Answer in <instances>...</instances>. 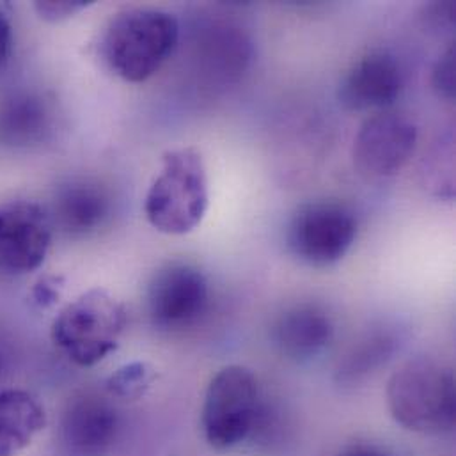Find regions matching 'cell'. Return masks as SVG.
<instances>
[{
	"mask_svg": "<svg viewBox=\"0 0 456 456\" xmlns=\"http://www.w3.org/2000/svg\"><path fill=\"white\" fill-rule=\"evenodd\" d=\"M265 403L252 370L229 364L208 384L201 425L207 443L228 452L248 439L265 423Z\"/></svg>",
	"mask_w": 456,
	"mask_h": 456,
	"instance_id": "cell-5",
	"label": "cell"
},
{
	"mask_svg": "<svg viewBox=\"0 0 456 456\" xmlns=\"http://www.w3.org/2000/svg\"><path fill=\"white\" fill-rule=\"evenodd\" d=\"M403 89V71L389 52L375 50L361 57L345 75L338 98L348 110H387Z\"/></svg>",
	"mask_w": 456,
	"mask_h": 456,
	"instance_id": "cell-11",
	"label": "cell"
},
{
	"mask_svg": "<svg viewBox=\"0 0 456 456\" xmlns=\"http://www.w3.org/2000/svg\"><path fill=\"white\" fill-rule=\"evenodd\" d=\"M272 339L286 359L307 362L318 357L332 343L334 322L318 304H297L288 307L275 320Z\"/></svg>",
	"mask_w": 456,
	"mask_h": 456,
	"instance_id": "cell-12",
	"label": "cell"
},
{
	"mask_svg": "<svg viewBox=\"0 0 456 456\" xmlns=\"http://www.w3.org/2000/svg\"><path fill=\"white\" fill-rule=\"evenodd\" d=\"M425 20L434 28H452L455 23V4L453 2H443V4H432L425 11Z\"/></svg>",
	"mask_w": 456,
	"mask_h": 456,
	"instance_id": "cell-21",
	"label": "cell"
},
{
	"mask_svg": "<svg viewBox=\"0 0 456 456\" xmlns=\"http://www.w3.org/2000/svg\"><path fill=\"white\" fill-rule=\"evenodd\" d=\"M398 339L389 329L366 332L339 361L336 379L343 386H355L382 368L396 352Z\"/></svg>",
	"mask_w": 456,
	"mask_h": 456,
	"instance_id": "cell-15",
	"label": "cell"
},
{
	"mask_svg": "<svg viewBox=\"0 0 456 456\" xmlns=\"http://www.w3.org/2000/svg\"><path fill=\"white\" fill-rule=\"evenodd\" d=\"M48 123L45 103L34 96H14L0 110V137L11 144H27L41 137Z\"/></svg>",
	"mask_w": 456,
	"mask_h": 456,
	"instance_id": "cell-16",
	"label": "cell"
},
{
	"mask_svg": "<svg viewBox=\"0 0 456 456\" xmlns=\"http://www.w3.org/2000/svg\"><path fill=\"white\" fill-rule=\"evenodd\" d=\"M357 238V217L343 203L313 201L298 207L286 226L288 250L302 263L327 268L339 263Z\"/></svg>",
	"mask_w": 456,
	"mask_h": 456,
	"instance_id": "cell-6",
	"label": "cell"
},
{
	"mask_svg": "<svg viewBox=\"0 0 456 456\" xmlns=\"http://www.w3.org/2000/svg\"><path fill=\"white\" fill-rule=\"evenodd\" d=\"M119 428V412L107 398L82 393L68 402L59 436L68 456H107L118 441Z\"/></svg>",
	"mask_w": 456,
	"mask_h": 456,
	"instance_id": "cell-10",
	"label": "cell"
},
{
	"mask_svg": "<svg viewBox=\"0 0 456 456\" xmlns=\"http://www.w3.org/2000/svg\"><path fill=\"white\" fill-rule=\"evenodd\" d=\"M159 373L157 370L148 362H130L121 368H118L105 384L107 393L112 398L123 400V402H137L153 387L157 382Z\"/></svg>",
	"mask_w": 456,
	"mask_h": 456,
	"instance_id": "cell-17",
	"label": "cell"
},
{
	"mask_svg": "<svg viewBox=\"0 0 456 456\" xmlns=\"http://www.w3.org/2000/svg\"><path fill=\"white\" fill-rule=\"evenodd\" d=\"M112 212L110 194L89 180H73L59 187L48 210L53 228L69 236H87L102 228Z\"/></svg>",
	"mask_w": 456,
	"mask_h": 456,
	"instance_id": "cell-13",
	"label": "cell"
},
{
	"mask_svg": "<svg viewBox=\"0 0 456 456\" xmlns=\"http://www.w3.org/2000/svg\"><path fill=\"white\" fill-rule=\"evenodd\" d=\"M4 370H5V352H4V348L0 346V379H2V375H4Z\"/></svg>",
	"mask_w": 456,
	"mask_h": 456,
	"instance_id": "cell-24",
	"label": "cell"
},
{
	"mask_svg": "<svg viewBox=\"0 0 456 456\" xmlns=\"http://www.w3.org/2000/svg\"><path fill=\"white\" fill-rule=\"evenodd\" d=\"M336 456H393L386 448L371 441H354L345 444Z\"/></svg>",
	"mask_w": 456,
	"mask_h": 456,
	"instance_id": "cell-22",
	"label": "cell"
},
{
	"mask_svg": "<svg viewBox=\"0 0 456 456\" xmlns=\"http://www.w3.org/2000/svg\"><path fill=\"white\" fill-rule=\"evenodd\" d=\"M210 302L205 273L189 263L164 265L151 277L146 307L151 322L164 330H183L200 322Z\"/></svg>",
	"mask_w": 456,
	"mask_h": 456,
	"instance_id": "cell-8",
	"label": "cell"
},
{
	"mask_svg": "<svg viewBox=\"0 0 456 456\" xmlns=\"http://www.w3.org/2000/svg\"><path fill=\"white\" fill-rule=\"evenodd\" d=\"M208 205L210 189L203 155L196 148L166 151L160 173L144 200L148 223L164 234H189L203 223Z\"/></svg>",
	"mask_w": 456,
	"mask_h": 456,
	"instance_id": "cell-2",
	"label": "cell"
},
{
	"mask_svg": "<svg viewBox=\"0 0 456 456\" xmlns=\"http://www.w3.org/2000/svg\"><path fill=\"white\" fill-rule=\"evenodd\" d=\"M387 407L403 428L441 436L455 427V375L432 359L405 362L387 382Z\"/></svg>",
	"mask_w": 456,
	"mask_h": 456,
	"instance_id": "cell-3",
	"label": "cell"
},
{
	"mask_svg": "<svg viewBox=\"0 0 456 456\" xmlns=\"http://www.w3.org/2000/svg\"><path fill=\"white\" fill-rule=\"evenodd\" d=\"M12 25L9 16L0 9V69L7 64L11 53H12Z\"/></svg>",
	"mask_w": 456,
	"mask_h": 456,
	"instance_id": "cell-23",
	"label": "cell"
},
{
	"mask_svg": "<svg viewBox=\"0 0 456 456\" xmlns=\"http://www.w3.org/2000/svg\"><path fill=\"white\" fill-rule=\"evenodd\" d=\"M46 427V412L41 402L21 389L0 391V456H14Z\"/></svg>",
	"mask_w": 456,
	"mask_h": 456,
	"instance_id": "cell-14",
	"label": "cell"
},
{
	"mask_svg": "<svg viewBox=\"0 0 456 456\" xmlns=\"http://www.w3.org/2000/svg\"><path fill=\"white\" fill-rule=\"evenodd\" d=\"M419 132L416 123L400 112L382 110L368 118L354 141L352 159L357 173L370 180H389L412 159Z\"/></svg>",
	"mask_w": 456,
	"mask_h": 456,
	"instance_id": "cell-7",
	"label": "cell"
},
{
	"mask_svg": "<svg viewBox=\"0 0 456 456\" xmlns=\"http://www.w3.org/2000/svg\"><path fill=\"white\" fill-rule=\"evenodd\" d=\"M455 80V46H450L443 53V57H439L432 71V86L443 100L453 102L456 91Z\"/></svg>",
	"mask_w": 456,
	"mask_h": 456,
	"instance_id": "cell-18",
	"label": "cell"
},
{
	"mask_svg": "<svg viewBox=\"0 0 456 456\" xmlns=\"http://www.w3.org/2000/svg\"><path fill=\"white\" fill-rule=\"evenodd\" d=\"M53 224L48 210L34 201L0 203V273L25 275L46 259Z\"/></svg>",
	"mask_w": 456,
	"mask_h": 456,
	"instance_id": "cell-9",
	"label": "cell"
},
{
	"mask_svg": "<svg viewBox=\"0 0 456 456\" xmlns=\"http://www.w3.org/2000/svg\"><path fill=\"white\" fill-rule=\"evenodd\" d=\"M89 5L91 2H86V0H59V2L48 0V2H36L34 11L45 21L61 23L73 18L80 11L87 9Z\"/></svg>",
	"mask_w": 456,
	"mask_h": 456,
	"instance_id": "cell-19",
	"label": "cell"
},
{
	"mask_svg": "<svg viewBox=\"0 0 456 456\" xmlns=\"http://www.w3.org/2000/svg\"><path fill=\"white\" fill-rule=\"evenodd\" d=\"M126 327L123 304L93 288L64 305L52 323V341L77 366L91 368L118 350Z\"/></svg>",
	"mask_w": 456,
	"mask_h": 456,
	"instance_id": "cell-4",
	"label": "cell"
},
{
	"mask_svg": "<svg viewBox=\"0 0 456 456\" xmlns=\"http://www.w3.org/2000/svg\"><path fill=\"white\" fill-rule=\"evenodd\" d=\"M180 39L175 14L132 7L118 12L100 39V55L107 68L125 82L141 84L151 78L173 55Z\"/></svg>",
	"mask_w": 456,
	"mask_h": 456,
	"instance_id": "cell-1",
	"label": "cell"
},
{
	"mask_svg": "<svg viewBox=\"0 0 456 456\" xmlns=\"http://www.w3.org/2000/svg\"><path fill=\"white\" fill-rule=\"evenodd\" d=\"M61 289H62V279L46 275L36 282V286L32 289V300L41 309L52 307L57 304V300L61 297Z\"/></svg>",
	"mask_w": 456,
	"mask_h": 456,
	"instance_id": "cell-20",
	"label": "cell"
}]
</instances>
